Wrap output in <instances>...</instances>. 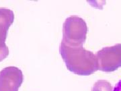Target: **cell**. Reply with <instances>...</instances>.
I'll return each mask as SVG.
<instances>
[{"label":"cell","instance_id":"1","mask_svg":"<svg viewBox=\"0 0 121 91\" xmlns=\"http://www.w3.org/2000/svg\"><path fill=\"white\" fill-rule=\"evenodd\" d=\"M60 54L70 72L80 76H89L98 70L95 55L83 46H70L61 41Z\"/></svg>","mask_w":121,"mask_h":91},{"label":"cell","instance_id":"2","mask_svg":"<svg viewBox=\"0 0 121 91\" xmlns=\"http://www.w3.org/2000/svg\"><path fill=\"white\" fill-rule=\"evenodd\" d=\"M87 32L86 22L82 18L70 16L63 24L62 41L70 46H83L86 40Z\"/></svg>","mask_w":121,"mask_h":91},{"label":"cell","instance_id":"3","mask_svg":"<svg viewBox=\"0 0 121 91\" xmlns=\"http://www.w3.org/2000/svg\"><path fill=\"white\" fill-rule=\"evenodd\" d=\"M98 69L112 72L121 67V44L102 49L96 53Z\"/></svg>","mask_w":121,"mask_h":91},{"label":"cell","instance_id":"4","mask_svg":"<svg viewBox=\"0 0 121 91\" xmlns=\"http://www.w3.org/2000/svg\"><path fill=\"white\" fill-rule=\"evenodd\" d=\"M23 82L22 72L9 66L0 71V91H18Z\"/></svg>","mask_w":121,"mask_h":91},{"label":"cell","instance_id":"5","mask_svg":"<svg viewBox=\"0 0 121 91\" xmlns=\"http://www.w3.org/2000/svg\"><path fill=\"white\" fill-rule=\"evenodd\" d=\"M14 21V14L11 9L0 8V43H5L9 26Z\"/></svg>","mask_w":121,"mask_h":91},{"label":"cell","instance_id":"6","mask_svg":"<svg viewBox=\"0 0 121 91\" xmlns=\"http://www.w3.org/2000/svg\"><path fill=\"white\" fill-rule=\"evenodd\" d=\"M91 91H113V88L109 82L101 80L94 84Z\"/></svg>","mask_w":121,"mask_h":91},{"label":"cell","instance_id":"7","mask_svg":"<svg viewBox=\"0 0 121 91\" xmlns=\"http://www.w3.org/2000/svg\"><path fill=\"white\" fill-rule=\"evenodd\" d=\"M9 55V49L5 43H0V61L5 59Z\"/></svg>","mask_w":121,"mask_h":91},{"label":"cell","instance_id":"8","mask_svg":"<svg viewBox=\"0 0 121 91\" xmlns=\"http://www.w3.org/2000/svg\"><path fill=\"white\" fill-rule=\"evenodd\" d=\"M113 91H121V80L117 83L114 88L113 89Z\"/></svg>","mask_w":121,"mask_h":91}]
</instances>
